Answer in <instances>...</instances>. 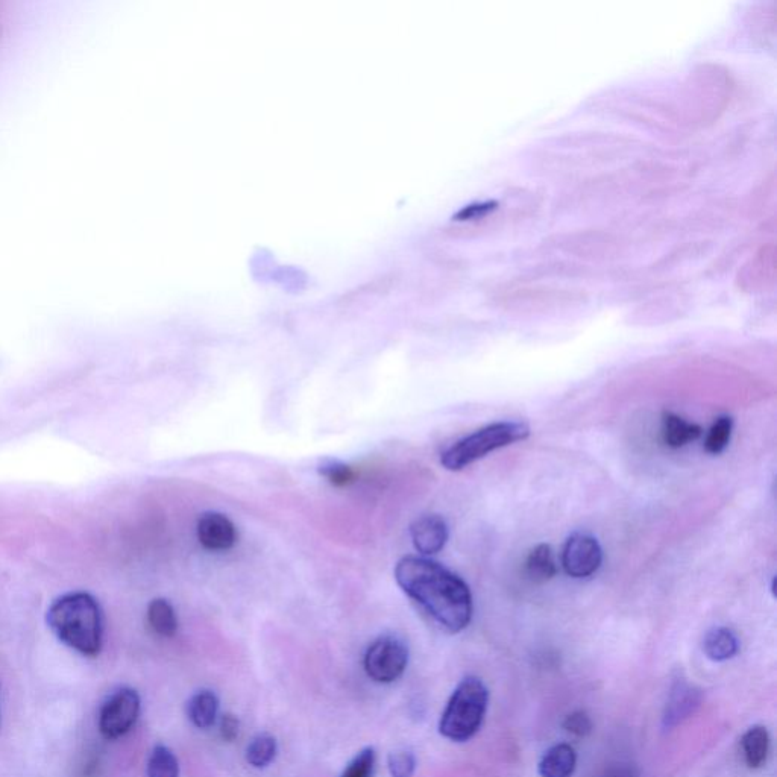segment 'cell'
Returning <instances> with one entry per match:
<instances>
[{
	"instance_id": "cell-21",
	"label": "cell",
	"mask_w": 777,
	"mask_h": 777,
	"mask_svg": "<svg viewBox=\"0 0 777 777\" xmlns=\"http://www.w3.org/2000/svg\"><path fill=\"white\" fill-rule=\"evenodd\" d=\"M733 421L730 416H720L706 436L705 450L709 454H720L726 450L732 436Z\"/></svg>"
},
{
	"instance_id": "cell-7",
	"label": "cell",
	"mask_w": 777,
	"mask_h": 777,
	"mask_svg": "<svg viewBox=\"0 0 777 777\" xmlns=\"http://www.w3.org/2000/svg\"><path fill=\"white\" fill-rule=\"evenodd\" d=\"M603 560V551L597 539L576 533L568 539L562 551V565L568 576L586 579L597 573Z\"/></svg>"
},
{
	"instance_id": "cell-6",
	"label": "cell",
	"mask_w": 777,
	"mask_h": 777,
	"mask_svg": "<svg viewBox=\"0 0 777 777\" xmlns=\"http://www.w3.org/2000/svg\"><path fill=\"white\" fill-rule=\"evenodd\" d=\"M140 715V697L131 688L117 689L99 714V730L107 740H117L133 729Z\"/></svg>"
},
{
	"instance_id": "cell-25",
	"label": "cell",
	"mask_w": 777,
	"mask_h": 777,
	"mask_svg": "<svg viewBox=\"0 0 777 777\" xmlns=\"http://www.w3.org/2000/svg\"><path fill=\"white\" fill-rule=\"evenodd\" d=\"M564 729L577 738H585L591 735L592 721L589 715L583 711H576L568 715L564 721Z\"/></svg>"
},
{
	"instance_id": "cell-12",
	"label": "cell",
	"mask_w": 777,
	"mask_h": 777,
	"mask_svg": "<svg viewBox=\"0 0 777 777\" xmlns=\"http://www.w3.org/2000/svg\"><path fill=\"white\" fill-rule=\"evenodd\" d=\"M773 281L774 246L770 245L767 248H762L752 262L744 266L743 272L740 274V283L741 286L753 289L756 286H767Z\"/></svg>"
},
{
	"instance_id": "cell-10",
	"label": "cell",
	"mask_w": 777,
	"mask_h": 777,
	"mask_svg": "<svg viewBox=\"0 0 777 777\" xmlns=\"http://www.w3.org/2000/svg\"><path fill=\"white\" fill-rule=\"evenodd\" d=\"M702 703V691L686 682H677L671 689L664 712L665 729H673L691 717Z\"/></svg>"
},
{
	"instance_id": "cell-1",
	"label": "cell",
	"mask_w": 777,
	"mask_h": 777,
	"mask_svg": "<svg viewBox=\"0 0 777 777\" xmlns=\"http://www.w3.org/2000/svg\"><path fill=\"white\" fill-rule=\"evenodd\" d=\"M395 580L448 632H462L471 623L472 595L468 585L438 562L425 557H403L395 567Z\"/></svg>"
},
{
	"instance_id": "cell-8",
	"label": "cell",
	"mask_w": 777,
	"mask_h": 777,
	"mask_svg": "<svg viewBox=\"0 0 777 777\" xmlns=\"http://www.w3.org/2000/svg\"><path fill=\"white\" fill-rule=\"evenodd\" d=\"M198 539L205 550L227 551L237 542V530L228 516L207 512L198 521Z\"/></svg>"
},
{
	"instance_id": "cell-27",
	"label": "cell",
	"mask_w": 777,
	"mask_h": 777,
	"mask_svg": "<svg viewBox=\"0 0 777 777\" xmlns=\"http://www.w3.org/2000/svg\"><path fill=\"white\" fill-rule=\"evenodd\" d=\"M595 777H639L638 770L630 764H612Z\"/></svg>"
},
{
	"instance_id": "cell-18",
	"label": "cell",
	"mask_w": 777,
	"mask_h": 777,
	"mask_svg": "<svg viewBox=\"0 0 777 777\" xmlns=\"http://www.w3.org/2000/svg\"><path fill=\"white\" fill-rule=\"evenodd\" d=\"M148 621L157 635L170 638L178 630V618L175 609L164 598H155L148 606Z\"/></svg>"
},
{
	"instance_id": "cell-16",
	"label": "cell",
	"mask_w": 777,
	"mask_h": 777,
	"mask_svg": "<svg viewBox=\"0 0 777 777\" xmlns=\"http://www.w3.org/2000/svg\"><path fill=\"white\" fill-rule=\"evenodd\" d=\"M743 753L749 768L756 770L767 762L770 753V733L764 726H753L744 733Z\"/></svg>"
},
{
	"instance_id": "cell-5",
	"label": "cell",
	"mask_w": 777,
	"mask_h": 777,
	"mask_svg": "<svg viewBox=\"0 0 777 777\" xmlns=\"http://www.w3.org/2000/svg\"><path fill=\"white\" fill-rule=\"evenodd\" d=\"M365 671L374 682L392 683L400 679L409 664V650L394 636H381L365 655Z\"/></svg>"
},
{
	"instance_id": "cell-22",
	"label": "cell",
	"mask_w": 777,
	"mask_h": 777,
	"mask_svg": "<svg viewBox=\"0 0 777 777\" xmlns=\"http://www.w3.org/2000/svg\"><path fill=\"white\" fill-rule=\"evenodd\" d=\"M319 472H321V476L324 479H327V482H330L333 486H339V488L350 485L356 479L354 469L342 462L324 463Z\"/></svg>"
},
{
	"instance_id": "cell-9",
	"label": "cell",
	"mask_w": 777,
	"mask_h": 777,
	"mask_svg": "<svg viewBox=\"0 0 777 777\" xmlns=\"http://www.w3.org/2000/svg\"><path fill=\"white\" fill-rule=\"evenodd\" d=\"M410 536L418 553L422 556H433L447 544V523L439 515L421 516L410 526Z\"/></svg>"
},
{
	"instance_id": "cell-20",
	"label": "cell",
	"mask_w": 777,
	"mask_h": 777,
	"mask_svg": "<svg viewBox=\"0 0 777 777\" xmlns=\"http://www.w3.org/2000/svg\"><path fill=\"white\" fill-rule=\"evenodd\" d=\"M148 777H180V764L169 747H154L149 756Z\"/></svg>"
},
{
	"instance_id": "cell-26",
	"label": "cell",
	"mask_w": 777,
	"mask_h": 777,
	"mask_svg": "<svg viewBox=\"0 0 777 777\" xmlns=\"http://www.w3.org/2000/svg\"><path fill=\"white\" fill-rule=\"evenodd\" d=\"M240 723L233 714H225L221 720V737L231 743L239 737Z\"/></svg>"
},
{
	"instance_id": "cell-13",
	"label": "cell",
	"mask_w": 777,
	"mask_h": 777,
	"mask_svg": "<svg viewBox=\"0 0 777 777\" xmlns=\"http://www.w3.org/2000/svg\"><path fill=\"white\" fill-rule=\"evenodd\" d=\"M702 436V427L693 422L685 421L674 413H664L662 418V438L671 448H682L689 442L697 441Z\"/></svg>"
},
{
	"instance_id": "cell-19",
	"label": "cell",
	"mask_w": 777,
	"mask_h": 777,
	"mask_svg": "<svg viewBox=\"0 0 777 777\" xmlns=\"http://www.w3.org/2000/svg\"><path fill=\"white\" fill-rule=\"evenodd\" d=\"M277 750L275 738L268 733H263V735L255 737L249 744L248 749H246V761L251 767L266 768L274 761Z\"/></svg>"
},
{
	"instance_id": "cell-23",
	"label": "cell",
	"mask_w": 777,
	"mask_h": 777,
	"mask_svg": "<svg viewBox=\"0 0 777 777\" xmlns=\"http://www.w3.org/2000/svg\"><path fill=\"white\" fill-rule=\"evenodd\" d=\"M375 761H377L375 750L368 747L350 762L347 770L343 771L342 777H372L374 776Z\"/></svg>"
},
{
	"instance_id": "cell-4",
	"label": "cell",
	"mask_w": 777,
	"mask_h": 777,
	"mask_svg": "<svg viewBox=\"0 0 777 777\" xmlns=\"http://www.w3.org/2000/svg\"><path fill=\"white\" fill-rule=\"evenodd\" d=\"M530 427L524 422H495L480 428L476 433L460 439L444 451L441 463L448 471H460L471 463L483 459L492 451L500 450L515 442L529 438Z\"/></svg>"
},
{
	"instance_id": "cell-15",
	"label": "cell",
	"mask_w": 777,
	"mask_h": 777,
	"mask_svg": "<svg viewBox=\"0 0 777 777\" xmlns=\"http://www.w3.org/2000/svg\"><path fill=\"white\" fill-rule=\"evenodd\" d=\"M219 714V699L213 691H199L187 705V715L198 729H210Z\"/></svg>"
},
{
	"instance_id": "cell-3",
	"label": "cell",
	"mask_w": 777,
	"mask_h": 777,
	"mask_svg": "<svg viewBox=\"0 0 777 777\" xmlns=\"http://www.w3.org/2000/svg\"><path fill=\"white\" fill-rule=\"evenodd\" d=\"M489 691L477 677H466L457 686L439 723L442 737L454 743L471 740L485 720Z\"/></svg>"
},
{
	"instance_id": "cell-2",
	"label": "cell",
	"mask_w": 777,
	"mask_h": 777,
	"mask_svg": "<svg viewBox=\"0 0 777 777\" xmlns=\"http://www.w3.org/2000/svg\"><path fill=\"white\" fill-rule=\"evenodd\" d=\"M48 624L61 642L84 656L99 655L102 649V611L87 592H70L57 598L48 611Z\"/></svg>"
},
{
	"instance_id": "cell-14",
	"label": "cell",
	"mask_w": 777,
	"mask_h": 777,
	"mask_svg": "<svg viewBox=\"0 0 777 777\" xmlns=\"http://www.w3.org/2000/svg\"><path fill=\"white\" fill-rule=\"evenodd\" d=\"M703 652L711 661L724 662L735 658L740 652L737 635L726 627L711 630L703 641Z\"/></svg>"
},
{
	"instance_id": "cell-11",
	"label": "cell",
	"mask_w": 777,
	"mask_h": 777,
	"mask_svg": "<svg viewBox=\"0 0 777 777\" xmlns=\"http://www.w3.org/2000/svg\"><path fill=\"white\" fill-rule=\"evenodd\" d=\"M576 767V750L570 744H557L539 762V774L542 777H571Z\"/></svg>"
},
{
	"instance_id": "cell-17",
	"label": "cell",
	"mask_w": 777,
	"mask_h": 777,
	"mask_svg": "<svg viewBox=\"0 0 777 777\" xmlns=\"http://www.w3.org/2000/svg\"><path fill=\"white\" fill-rule=\"evenodd\" d=\"M526 576L533 583H545L556 576V562L550 545L541 544L530 551L526 560Z\"/></svg>"
},
{
	"instance_id": "cell-24",
	"label": "cell",
	"mask_w": 777,
	"mask_h": 777,
	"mask_svg": "<svg viewBox=\"0 0 777 777\" xmlns=\"http://www.w3.org/2000/svg\"><path fill=\"white\" fill-rule=\"evenodd\" d=\"M387 765L392 777H412L416 768L415 756L410 752L392 753Z\"/></svg>"
}]
</instances>
